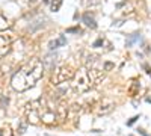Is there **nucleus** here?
Masks as SVG:
<instances>
[{
	"instance_id": "nucleus-19",
	"label": "nucleus",
	"mask_w": 151,
	"mask_h": 136,
	"mask_svg": "<svg viewBox=\"0 0 151 136\" xmlns=\"http://www.w3.org/2000/svg\"><path fill=\"white\" fill-rule=\"evenodd\" d=\"M5 133H3V130H0V136H3Z\"/></svg>"
},
{
	"instance_id": "nucleus-8",
	"label": "nucleus",
	"mask_w": 151,
	"mask_h": 136,
	"mask_svg": "<svg viewBox=\"0 0 151 136\" xmlns=\"http://www.w3.org/2000/svg\"><path fill=\"white\" fill-rule=\"evenodd\" d=\"M65 44H67V38H65L64 35H60L58 40H52V41H50L48 47H50V50H55V48L62 47V45H65Z\"/></svg>"
},
{
	"instance_id": "nucleus-12",
	"label": "nucleus",
	"mask_w": 151,
	"mask_h": 136,
	"mask_svg": "<svg viewBox=\"0 0 151 136\" xmlns=\"http://www.w3.org/2000/svg\"><path fill=\"white\" fill-rule=\"evenodd\" d=\"M137 38H139V33H133V35H132V36H130V40H129V42H127V44H129V45H130V44H132V42H133V41H136V40H137Z\"/></svg>"
},
{
	"instance_id": "nucleus-1",
	"label": "nucleus",
	"mask_w": 151,
	"mask_h": 136,
	"mask_svg": "<svg viewBox=\"0 0 151 136\" xmlns=\"http://www.w3.org/2000/svg\"><path fill=\"white\" fill-rule=\"evenodd\" d=\"M68 109L64 103L50 100V98H40L26 104V118L30 124H56L65 121Z\"/></svg>"
},
{
	"instance_id": "nucleus-7",
	"label": "nucleus",
	"mask_w": 151,
	"mask_h": 136,
	"mask_svg": "<svg viewBox=\"0 0 151 136\" xmlns=\"http://www.w3.org/2000/svg\"><path fill=\"white\" fill-rule=\"evenodd\" d=\"M82 20H83V23L86 24L88 27H91V29H95V27H97V21H95V18H94V15L91 14V12H86V14H83Z\"/></svg>"
},
{
	"instance_id": "nucleus-3",
	"label": "nucleus",
	"mask_w": 151,
	"mask_h": 136,
	"mask_svg": "<svg viewBox=\"0 0 151 136\" xmlns=\"http://www.w3.org/2000/svg\"><path fill=\"white\" fill-rule=\"evenodd\" d=\"M101 76H103V73L100 71V70L83 67V68H80L77 73L74 74L71 86H73V89L76 92H79V94L86 92V91H89L92 88L94 83L98 79H101Z\"/></svg>"
},
{
	"instance_id": "nucleus-18",
	"label": "nucleus",
	"mask_w": 151,
	"mask_h": 136,
	"mask_svg": "<svg viewBox=\"0 0 151 136\" xmlns=\"http://www.w3.org/2000/svg\"><path fill=\"white\" fill-rule=\"evenodd\" d=\"M42 2H44V3H50V0H42Z\"/></svg>"
},
{
	"instance_id": "nucleus-2",
	"label": "nucleus",
	"mask_w": 151,
	"mask_h": 136,
	"mask_svg": "<svg viewBox=\"0 0 151 136\" xmlns=\"http://www.w3.org/2000/svg\"><path fill=\"white\" fill-rule=\"evenodd\" d=\"M42 74H44V64L40 59L33 58L29 62L24 64L14 76H12L11 85H12V88L18 92L27 91L42 77Z\"/></svg>"
},
{
	"instance_id": "nucleus-15",
	"label": "nucleus",
	"mask_w": 151,
	"mask_h": 136,
	"mask_svg": "<svg viewBox=\"0 0 151 136\" xmlns=\"http://www.w3.org/2000/svg\"><path fill=\"white\" fill-rule=\"evenodd\" d=\"M24 130H26V124H20V132L18 133H24Z\"/></svg>"
},
{
	"instance_id": "nucleus-4",
	"label": "nucleus",
	"mask_w": 151,
	"mask_h": 136,
	"mask_svg": "<svg viewBox=\"0 0 151 136\" xmlns=\"http://www.w3.org/2000/svg\"><path fill=\"white\" fill-rule=\"evenodd\" d=\"M74 70L70 65H60L58 68L53 70V76H52V82L53 85H60L67 80H71L74 77Z\"/></svg>"
},
{
	"instance_id": "nucleus-13",
	"label": "nucleus",
	"mask_w": 151,
	"mask_h": 136,
	"mask_svg": "<svg viewBox=\"0 0 151 136\" xmlns=\"http://www.w3.org/2000/svg\"><path fill=\"white\" fill-rule=\"evenodd\" d=\"M103 42H104V38H98V40H97V41L92 44V47H100V45H101Z\"/></svg>"
},
{
	"instance_id": "nucleus-6",
	"label": "nucleus",
	"mask_w": 151,
	"mask_h": 136,
	"mask_svg": "<svg viewBox=\"0 0 151 136\" xmlns=\"http://www.w3.org/2000/svg\"><path fill=\"white\" fill-rule=\"evenodd\" d=\"M9 44H11L9 38H6V36H0V58H3L5 55L9 53V50H11Z\"/></svg>"
},
{
	"instance_id": "nucleus-9",
	"label": "nucleus",
	"mask_w": 151,
	"mask_h": 136,
	"mask_svg": "<svg viewBox=\"0 0 151 136\" xmlns=\"http://www.w3.org/2000/svg\"><path fill=\"white\" fill-rule=\"evenodd\" d=\"M9 27V23H8V18L3 15V14H0V30H5Z\"/></svg>"
},
{
	"instance_id": "nucleus-5",
	"label": "nucleus",
	"mask_w": 151,
	"mask_h": 136,
	"mask_svg": "<svg viewBox=\"0 0 151 136\" xmlns=\"http://www.w3.org/2000/svg\"><path fill=\"white\" fill-rule=\"evenodd\" d=\"M115 104H113L112 100H107V98H103L101 101L97 104V114L98 115H106V114H110Z\"/></svg>"
},
{
	"instance_id": "nucleus-11",
	"label": "nucleus",
	"mask_w": 151,
	"mask_h": 136,
	"mask_svg": "<svg viewBox=\"0 0 151 136\" xmlns=\"http://www.w3.org/2000/svg\"><path fill=\"white\" fill-rule=\"evenodd\" d=\"M103 67H104V68H103V71H109L110 68H113V64H112V62H104V64H103Z\"/></svg>"
},
{
	"instance_id": "nucleus-17",
	"label": "nucleus",
	"mask_w": 151,
	"mask_h": 136,
	"mask_svg": "<svg viewBox=\"0 0 151 136\" xmlns=\"http://www.w3.org/2000/svg\"><path fill=\"white\" fill-rule=\"evenodd\" d=\"M144 68L147 70V73H148V74H151V68H150V67H148L147 64H144Z\"/></svg>"
},
{
	"instance_id": "nucleus-10",
	"label": "nucleus",
	"mask_w": 151,
	"mask_h": 136,
	"mask_svg": "<svg viewBox=\"0 0 151 136\" xmlns=\"http://www.w3.org/2000/svg\"><path fill=\"white\" fill-rule=\"evenodd\" d=\"M60 5H62V0H53L50 6H52V11H53V12H56V11L60 9Z\"/></svg>"
},
{
	"instance_id": "nucleus-16",
	"label": "nucleus",
	"mask_w": 151,
	"mask_h": 136,
	"mask_svg": "<svg viewBox=\"0 0 151 136\" xmlns=\"http://www.w3.org/2000/svg\"><path fill=\"white\" fill-rule=\"evenodd\" d=\"M67 32H80V29H79V27H71V29H68Z\"/></svg>"
},
{
	"instance_id": "nucleus-14",
	"label": "nucleus",
	"mask_w": 151,
	"mask_h": 136,
	"mask_svg": "<svg viewBox=\"0 0 151 136\" xmlns=\"http://www.w3.org/2000/svg\"><path fill=\"white\" fill-rule=\"evenodd\" d=\"M136 119H137V117H134V118H132L130 121H127V126H133L134 122H136Z\"/></svg>"
}]
</instances>
